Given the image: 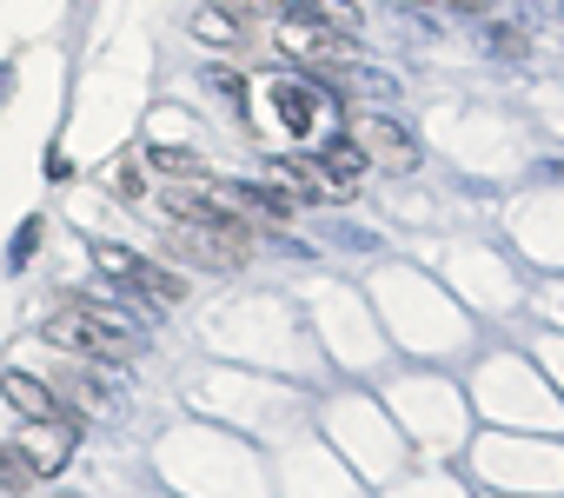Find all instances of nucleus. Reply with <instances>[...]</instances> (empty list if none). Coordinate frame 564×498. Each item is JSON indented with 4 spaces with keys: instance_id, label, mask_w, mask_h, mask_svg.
Returning a JSON list of instances; mask_svg holds the SVG:
<instances>
[{
    "instance_id": "6e6552de",
    "label": "nucleus",
    "mask_w": 564,
    "mask_h": 498,
    "mask_svg": "<svg viewBox=\"0 0 564 498\" xmlns=\"http://www.w3.org/2000/svg\"><path fill=\"white\" fill-rule=\"evenodd\" d=\"M0 392H8V405H14L28 425H47V419H67V425H74L61 386H47V379H34V372H8V379H0Z\"/></svg>"
},
{
    "instance_id": "f3484780",
    "label": "nucleus",
    "mask_w": 564,
    "mask_h": 498,
    "mask_svg": "<svg viewBox=\"0 0 564 498\" xmlns=\"http://www.w3.org/2000/svg\"><path fill=\"white\" fill-rule=\"evenodd\" d=\"M14 94V67H0V100H8Z\"/></svg>"
},
{
    "instance_id": "f8f14e48",
    "label": "nucleus",
    "mask_w": 564,
    "mask_h": 498,
    "mask_svg": "<svg viewBox=\"0 0 564 498\" xmlns=\"http://www.w3.org/2000/svg\"><path fill=\"white\" fill-rule=\"evenodd\" d=\"M319 166H326L333 180H346V186H359V180L372 173V166H366V147H359L352 133H339V140H326V147H319Z\"/></svg>"
},
{
    "instance_id": "9b49d317",
    "label": "nucleus",
    "mask_w": 564,
    "mask_h": 498,
    "mask_svg": "<svg viewBox=\"0 0 564 498\" xmlns=\"http://www.w3.org/2000/svg\"><path fill=\"white\" fill-rule=\"evenodd\" d=\"M147 166L166 173V180H186V186H213V166L193 147H147Z\"/></svg>"
},
{
    "instance_id": "f257e3e1",
    "label": "nucleus",
    "mask_w": 564,
    "mask_h": 498,
    "mask_svg": "<svg viewBox=\"0 0 564 498\" xmlns=\"http://www.w3.org/2000/svg\"><path fill=\"white\" fill-rule=\"evenodd\" d=\"M41 339L61 346V353H80V359H107V366H127V359L140 353V326L120 320V313L100 306V300H67V306H54L47 326H41Z\"/></svg>"
},
{
    "instance_id": "0eeeda50",
    "label": "nucleus",
    "mask_w": 564,
    "mask_h": 498,
    "mask_svg": "<svg viewBox=\"0 0 564 498\" xmlns=\"http://www.w3.org/2000/svg\"><path fill=\"white\" fill-rule=\"evenodd\" d=\"M74 439H80V425H67V419H47V425H28V432L14 439V452L28 458V472H34V478H54V472H67V458H74Z\"/></svg>"
},
{
    "instance_id": "f03ea898",
    "label": "nucleus",
    "mask_w": 564,
    "mask_h": 498,
    "mask_svg": "<svg viewBox=\"0 0 564 498\" xmlns=\"http://www.w3.org/2000/svg\"><path fill=\"white\" fill-rule=\"evenodd\" d=\"M160 206H166V219H173L180 232H199L226 267H246V260H252V226H246L213 186H173V193H160Z\"/></svg>"
},
{
    "instance_id": "20e7f679",
    "label": "nucleus",
    "mask_w": 564,
    "mask_h": 498,
    "mask_svg": "<svg viewBox=\"0 0 564 498\" xmlns=\"http://www.w3.org/2000/svg\"><path fill=\"white\" fill-rule=\"evenodd\" d=\"M272 186L286 193V199H300V206H346L359 186H346V180H333L326 166H319V153H279L272 166Z\"/></svg>"
},
{
    "instance_id": "1a4fd4ad",
    "label": "nucleus",
    "mask_w": 564,
    "mask_h": 498,
    "mask_svg": "<svg viewBox=\"0 0 564 498\" xmlns=\"http://www.w3.org/2000/svg\"><path fill=\"white\" fill-rule=\"evenodd\" d=\"M272 107H279V120H286L293 133H313L319 113H326L319 87H313V80H293V74H279V80H272Z\"/></svg>"
},
{
    "instance_id": "2eb2a0df",
    "label": "nucleus",
    "mask_w": 564,
    "mask_h": 498,
    "mask_svg": "<svg viewBox=\"0 0 564 498\" xmlns=\"http://www.w3.org/2000/svg\"><path fill=\"white\" fill-rule=\"evenodd\" d=\"M41 232H47L41 219H28V226H21V239H14V267H28V253H34V246H41Z\"/></svg>"
},
{
    "instance_id": "39448f33",
    "label": "nucleus",
    "mask_w": 564,
    "mask_h": 498,
    "mask_svg": "<svg viewBox=\"0 0 564 498\" xmlns=\"http://www.w3.org/2000/svg\"><path fill=\"white\" fill-rule=\"evenodd\" d=\"M94 267H107V273H120L133 293H147L153 306H180L193 286L173 273V267H153V260H140V253H127V246H107V239H94Z\"/></svg>"
},
{
    "instance_id": "9d476101",
    "label": "nucleus",
    "mask_w": 564,
    "mask_h": 498,
    "mask_svg": "<svg viewBox=\"0 0 564 498\" xmlns=\"http://www.w3.org/2000/svg\"><path fill=\"white\" fill-rule=\"evenodd\" d=\"M186 34H193L199 47H213V54H239V47H246V21H239V14H226L219 0H206V8L186 21Z\"/></svg>"
},
{
    "instance_id": "7ed1b4c3",
    "label": "nucleus",
    "mask_w": 564,
    "mask_h": 498,
    "mask_svg": "<svg viewBox=\"0 0 564 498\" xmlns=\"http://www.w3.org/2000/svg\"><path fill=\"white\" fill-rule=\"evenodd\" d=\"M272 47L286 54V61H306V67H346L359 47H352V34H339V28H326L319 14H306V8H279V21H272Z\"/></svg>"
},
{
    "instance_id": "ddd939ff",
    "label": "nucleus",
    "mask_w": 564,
    "mask_h": 498,
    "mask_svg": "<svg viewBox=\"0 0 564 498\" xmlns=\"http://www.w3.org/2000/svg\"><path fill=\"white\" fill-rule=\"evenodd\" d=\"M28 485H34L28 458L14 452V439H0V491H28Z\"/></svg>"
},
{
    "instance_id": "423d86ee",
    "label": "nucleus",
    "mask_w": 564,
    "mask_h": 498,
    "mask_svg": "<svg viewBox=\"0 0 564 498\" xmlns=\"http://www.w3.org/2000/svg\"><path fill=\"white\" fill-rule=\"evenodd\" d=\"M352 140L366 147V166H386V173H412L425 160L419 140L405 133V120H392V113H359L352 120Z\"/></svg>"
},
{
    "instance_id": "dca6fc26",
    "label": "nucleus",
    "mask_w": 564,
    "mask_h": 498,
    "mask_svg": "<svg viewBox=\"0 0 564 498\" xmlns=\"http://www.w3.org/2000/svg\"><path fill=\"white\" fill-rule=\"evenodd\" d=\"M219 8H226V14H279L286 0H219Z\"/></svg>"
},
{
    "instance_id": "4468645a",
    "label": "nucleus",
    "mask_w": 564,
    "mask_h": 498,
    "mask_svg": "<svg viewBox=\"0 0 564 498\" xmlns=\"http://www.w3.org/2000/svg\"><path fill=\"white\" fill-rule=\"evenodd\" d=\"M113 193H120L127 206H140V199H147V186H140V166H133V160H127V166L113 173Z\"/></svg>"
}]
</instances>
